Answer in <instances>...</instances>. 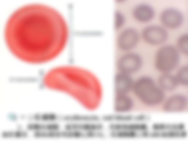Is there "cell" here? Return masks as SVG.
I'll list each match as a JSON object with an SVG mask.
<instances>
[{
  "instance_id": "1",
  "label": "cell",
  "mask_w": 188,
  "mask_h": 141,
  "mask_svg": "<svg viewBox=\"0 0 188 141\" xmlns=\"http://www.w3.org/2000/svg\"><path fill=\"white\" fill-rule=\"evenodd\" d=\"M132 91L142 103L148 106L160 104L165 99L164 92L147 75L141 76L134 80Z\"/></svg>"
},
{
  "instance_id": "2",
  "label": "cell",
  "mask_w": 188,
  "mask_h": 141,
  "mask_svg": "<svg viewBox=\"0 0 188 141\" xmlns=\"http://www.w3.org/2000/svg\"><path fill=\"white\" fill-rule=\"evenodd\" d=\"M180 54L175 46L169 44L162 45L155 53V68L161 73H171L179 65Z\"/></svg>"
},
{
  "instance_id": "3",
  "label": "cell",
  "mask_w": 188,
  "mask_h": 141,
  "mask_svg": "<svg viewBox=\"0 0 188 141\" xmlns=\"http://www.w3.org/2000/svg\"><path fill=\"white\" fill-rule=\"evenodd\" d=\"M143 63L142 58L139 53L131 51L123 52L118 57L116 66L118 71L131 75L140 69Z\"/></svg>"
},
{
  "instance_id": "4",
  "label": "cell",
  "mask_w": 188,
  "mask_h": 141,
  "mask_svg": "<svg viewBox=\"0 0 188 141\" xmlns=\"http://www.w3.org/2000/svg\"><path fill=\"white\" fill-rule=\"evenodd\" d=\"M140 34L141 38L145 42L154 46L163 45L169 36L166 28L162 26L156 24L145 26Z\"/></svg>"
},
{
  "instance_id": "5",
  "label": "cell",
  "mask_w": 188,
  "mask_h": 141,
  "mask_svg": "<svg viewBox=\"0 0 188 141\" xmlns=\"http://www.w3.org/2000/svg\"><path fill=\"white\" fill-rule=\"evenodd\" d=\"M140 33L135 28L129 26L119 30L116 38L118 48L123 52L132 51L139 43Z\"/></svg>"
},
{
  "instance_id": "6",
  "label": "cell",
  "mask_w": 188,
  "mask_h": 141,
  "mask_svg": "<svg viewBox=\"0 0 188 141\" xmlns=\"http://www.w3.org/2000/svg\"><path fill=\"white\" fill-rule=\"evenodd\" d=\"M159 19L162 26L166 28H177L183 23L184 16L179 9L173 7H168L163 9L159 15Z\"/></svg>"
},
{
  "instance_id": "7",
  "label": "cell",
  "mask_w": 188,
  "mask_h": 141,
  "mask_svg": "<svg viewBox=\"0 0 188 141\" xmlns=\"http://www.w3.org/2000/svg\"><path fill=\"white\" fill-rule=\"evenodd\" d=\"M134 81L131 75L118 71L114 79L115 95L128 94L132 91Z\"/></svg>"
},
{
  "instance_id": "8",
  "label": "cell",
  "mask_w": 188,
  "mask_h": 141,
  "mask_svg": "<svg viewBox=\"0 0 188 141\" xmlns=\"http://www.w3.org/2000/svg\"><path fill=\"white\" fill-rule=\"evenodd\" d=\"M132 15L133 18L140 23H148L154 18L155 11L154 8L150 4L141 2L135 5L132 10Z\"/></svg>"
},
{
  "instance_id": "9",
  "label": "cell",
  "mask_w": 188,
  "mask_h": 141,
  "mask_svg": "<svg viewBox=\"0 0 188 141\" xmlns=\"http://www.w3.org/2000/svg\"><path fill=\"white\" fill-rule=\"evenodd\" d=\"M188 101V98L185 95L181 94H174L164 101L162 109L167 112H181L186 108Z\"/></svg>"
},
{
  "instance_id": "10",
  "label": "cell",
  "mask_w": 188,
  "mask_h": 141,
  "mask_svg": "<svg viewBox=\"0 0 188 141\" xmlns=\"http://www.w3.org/2000/svg\"><path fill=\"white\" fill-rule=\"evenodd\" d=\"M134 101L128 94L115 95L114 108L118 113H124L131 110L134 106Z\"/></svg>"
},
{
  "instance_id": "11",
  "label": "cell",
  "mask_w": 188,
  "mask_h": 141,
  "mask_svg": "<svg viewBox=\"0 0 188 141\" xmlns=\"http://www.w3.org/2000/svg\"><path fill=\"white\" fill-rule=\"evenodd\" d=\"M157 82L158 85L164 92L172 91L179 85L175 75L171 73H161Z\"/></svg>"
},
{
  "instance_id": "12",
  "label": "cell",
  "mask_w": 188,
  "mask_h": 141,
  "mask_svg": "<svg viewBox=\"0 0 188 141\" xmlns=\"http://www.w3.org/2000/svg\"><path fill=\"white\" fill-rule=\"evenodd\" d=\"M179 84L184 86L188 85V65L184 64L179 67L175 75Z\"/></svg>"
},
{
  "instance_id": "13",
  "label": "cell",
  "mask_w": 188,
  "mask_h": 141,
  "mask_svg": "<svg viewBox=\"0 0 188 141\" xmlns=\"http://www.w3.org/2000/svg\"><path fill=\"white\" fill-rule=\"evenodd\" d=\"M176 48L180 53L187 56L188 54V34L184 33L180 35L176 41Z\"/></svg>"
},
{
  "instance_id": "14",
  "label": "cell",
  "mask_w": 188,
  "mask_h": 141,
  "mask_svg": "<svg viewBox=\"0 0 188 141\" xmlns=\"http://www.w3.org/2000/svg\"><path fill=\"white\" fill-rule=\"evenodd\" d=\"M125 21L124 14L120 11L115 10L114 14V28L116 31H119L122 28Z\"/></svg>"
}]
</instances>
